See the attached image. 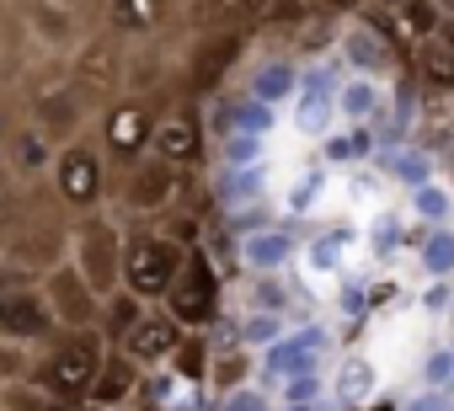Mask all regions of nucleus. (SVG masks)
<instances>
[{
    "instance_id": "nucleus-11",
    "label": "nucleus",
    "mask_w": 454,
    "mask_h": 411,
    "mask_svg": "<svg viewBox=\"0 0 454 411\" xmlns=\"http://www.w3.org/2000/svg\"><path fill=\"white\" fill-rule=\"evenodd\" d=\"M176 171L182 166H171V160H160L155 150L145 155V160H134L129 166V182H123V203L134 214H155V209H166V203L176 198Z\"/></svg>"
},
{
    "instance_id": "nucleus-22",
    "label": "nucleus",
    "mask_w": 454,
    "mask_h": 411,
    "mask_svg": "<svg viewBox=\"0 0 454 411\" xmlns=\"http://www.w3.org/2000/svg\"><path fill=\"white\" fill-rule=\"evenodd\" d=\"M38 128H43L49 139H59V144H70V139H75V128H81L75 86H70V91H49V97H38Z\"/></svg>"
},
{
    "instance_id": "nucleus-4",
    "label": "nucleus",
    "mask_w": 454,
    "mask_h": 411,
    "mask_svg": "<svg viewBox=\"0 0 454 411\" xmlns=\"http://www.w3.org/2000/svg\"><path fill=\"white\" fill-rule=\"evenodd\" d=\"M107 150H97L91 139H70V144H59V155H54V166H49V176H54V192H59V203L65 209H97L102 203V192H107V160H102Z\"/></svg>"
},
{
    "instance_id": "nucleus-38",
    "label": "nucleus",
    "mask_w": 454,
    "mask_h": 411,
    "mask_svg": "<svg viewBox=\"0 0 454 411\" xmlns=\"http://www.w3.org/2000/svg\"><path fill=\"white\" fill-rule=\"evenodd\" d=\"M369 0H310V17H348V12H364Z\"/></svg>"
},
{
    "instance_id": "nucleus-3",
    "label": "nucleus",
    "mask_w": 454,
    "mask_h": 411,
    "mask_svg": "<svg viewBox=\"0 0 454 411\" xmlns=\"http://www.w3.org/2000/svg\"><path fill=\"white\" fill-rule=\"evenodd\" d=\"M70 262L86 273V283L107 299L113 289H123V230L102 214H86L70 236Z\"/></svg>"
},
{
    "instance_id": "nucleus-23",
    "label": "nucleus",
    "mask_w": 454,
    "mask_h": 411,
    "mask_svg": "<svg viewBox=\"0 0 454 411\" xmlns=\"http://www.w3.org/2000/svg\"><path fill=\"white\" fill-rule=\"evenodd\" d=\"M385 176L390 182H401V187H422V182H433L438 171H433V150H422V144H390L385 150Z\"/></svg>"
},
{
    "instance_id": "nucleus-40",
    "label": "nucleus",
    "mask_w": 454,
    "mask_h": 411,
    "mask_svg": "<svg viewBox=\"0 0 454 411\" xmlns=\"http://www.w3.org/2000/svg\"><path fill=\"white\" fill-rule=\"evenodd\" d=\"M449 305H454V289H443V278H438V289H427V294H422V310H433V315H438V310H449Z\"/></svg>"
},
{
    "instance_id": "nucleus-20",
    "label": "nucleus",
    "mask_w": 454,
    "mask_h": 411,
    "mask_svg": "<svg viewBox=\"0 0 454 411\" xmlns=\"http://www.w3.org/2000/svg\"><path fill=\"white\" fill-rule=\"evenodd\" d=\"M134 384H139V363L118 347V353H107V363H102V374H97V384H91V400H97V406H123V400L134 395Z\"/></svg>"
},
{
    "instance_id": "nucleus-16",
    "label": "nucleus",
    "mask_w": 454,
    "mask_h": 411,
    "mask_svg": "<svg viewBox=\"0 0 454 411\" xmlns=\"http://www.w3.org/2000/svg\"><path fill=\"white\" fill-rule=\"evenodd\" d=\"M337 112H342V123H374V118L385 112V86H380V75L348 70L342 86H337Z\"/></svg>"
},
{
    "instance_id": "nucleus-25",
    "label": "nucleus",
    "mask_w": 454,
    "mask_h": 411,
    "mask_svg": "<svg viewBox=\"0 0 454 411\" xmlns=\"http://www.w3.org/2000/svg\"><path fill=\"white\" fill-rule=\"evenodd\" d=\"M417 70H422V81L433 91H454V49H449L443 33H433V38L417 43Z\"/></svg>"
},
{
    "instance_id": "nucleus-18",
    "label": "nucleus",
    "mask_w": 454,
    "mask_h": 411,
    "mask_svg": "<svg viewBox=\"0 0 454 411\" xmlns=\"http://www.w3.org/2000/svg\"><path fill=\"white\" fill-rule=\"evenodd\" d=\"M155 155L171 160V166H192V160L203 155V134H198V123H192L187 112L160 118V123H155Z\"/></svg>"
},
{
    "instance_id": "nucleus-31",
    "label": "nucleus",
    "mask_w": 454,
    "mask_h": 411,
    "mask_svg": "<svg viewBox=\"0 0 454 411\" xmlns=\"http://www.w3.org/2000/svg\"><path fill=\"white\" fill-rule=\"evenodd\" d=\"M262 182H268V171H262V166H236L231 176H224L219 198L236 209V203H252V198H262Z\"/></svg>"
},
{
    "instance_id": "nucleus-29",
    "label": "nucleus",
    "mask_w": 454,
    "mask_h": 411,
    "mask_svg": "<svg viewBox=\"0 0 454 411\" xmlns=\"http://www.w3.org/2000/svg\"><path fill=\"white\" fill-rule=\"evenodd\" d=\"M0 406L6 411H70L54 390H43L38 379H17V384H6L0 390Z\"/></svg>"
},
{
    "instance_id": "nucleus-8",
    "label": "nucleus",
    "mask_w": 454,
    "mask_h": 411,
    "mask_svg": "<svg viewBox=\"0 0 454 411\" xmlns=\"http://www.w3.org/2000/svg\"><path fill=\"white\" fill-rule=\"evenodd\" d=\"M43 294L59 315V326H97L102 321V294L86 283V273L75 262H59L43 273Z\"/></svg>"
},
{
    "instance_id": "nucleus-28",
    "label": "nucleus",
    "mask_w": 454,
    "mask_h": 411,
    "mask_svg": "<svg viewBox=\"0 0 454 411\" xmlns=\"http://www.w3.org/2000/svg\"><path fill=\"white\" fill-rule=\"evenodd\" d=\"M54 155H59V150H49V134H43L38 123H33V128H22V134L12 139V166H17V171H27V176H33V171H49V166H54Z\"/></svg>"
},
{
    "instance_id": "nucleus-17",
    "label": "nucleus",
    "mask_w": 454,
    "mask_h": 411,
    "mask_svg": "<svg viewBox=\"0 0 454 411\" xmlns=\"http://www.w3.org/2000/svg\"><path fill=\"white\" fill-rule=\"evenodd\" d=\"M247 49V38L241 33H208V43H203V54L192 59V91L198 97H208L214 86H219V75L236 65V54Z\"/></svg>"
},
{
    "instance_id": "nucleus-33",
    "label": "nucleus",
    "mask_w": 454,
    "mask_h": 411,
    "mask_svg": "<svg viewBox=\"0 0 454 411\" xmlns=\"http://www.w3.org/2000/svg\"><path fill=\"white\" fill-rule=\"evenodd\" d=\"M171 368H176L182 379H203V374H208V342H203L198 331H187L182 347H176V358H171Z\"/></svg>"
},
{
    "instance_id": "nucleus-15",
    "label": "nucleus",
    "mask_w": 454,
    "mask_h": 411,
    "mask_svg": "<svg viewBox=\"0 0 454 411\" xmlns=\"http://www.w3.org/2000/svg\"><path fill=\"white\" fill-rule=\"evenodd\" d=\"M257 17H268V0H198L192 6L198 33H241Z\"/></svg>"
},
{
    "instance_id": "nucleus-12",
    "label": "nucleus",
    "mask_w": 454,
    "mask_h": 411,
    "mask_svg": "<svg viewBox=\"0 0 454 411\" xmlns=\"http://www.w3.org/2000/svg\"><path fill=\"white\" fill-rule=\"evenodd\" d=\"M337 54H342V65L348 70H358V75H390L395 70V43L358 12V22H348L342 27V43H337Z\"/></svg>"
},
{
    "instance_id": "nucleus-13",
    "label": "nucleus",
    "mask_w": 454,
    "mask_h": 411,
    "mask_svg": "<svg viewBox=\"0 0 454 411\" xmlns=\"http://www.w3.org/2000/svg\"><path fill=\"white\" fill-rule=\"evenodd\" d=\"M321 353H326V331H321V326H305V331L278 337V342L268 347L262 368H268L273 379H300V374H316Z\"/></svg>"
},
{
    "instance_id": "nucleus-24",
    "label": "nucleus",
    "mask_w": 454,
    "mask_h": 411,
    "mask_svg": "<svg viewBox=\"0 0 454 411\" xmlns=\"http://www.w3.org/2000/svg\"><path fill=\"white\" fill-rule=\"evenodd\" d=\"M145 305H150V299H139L134 289H113V294L102 299V321H97V326H102V337H107V342H123V337L139 326Z\"/></svg>"
},
{
    "instance_id": "nucleus-34",
    "label": "nucleus",
    "mask_w": 454,
    "mask_h": 411,
    "mask_svg": "<svg viewBox=\"0 0 454 411\" xmlns=\"http://www.w3.org/2000/svg\"><path fill=\"white\" fill-rule=\"evenodd\" d=\"M337 390L348 395V406H358L369 390H374V368L364 363V358H348V368H342V379H337Z\"/></svg>"
},
{
    "instance_id": "nucleus-7",
    "label": "nucleus",
    "mask_w": 454,
    "mask_h": 411,
    "mask_svg": "<svg viewBox=\"0 0 454 411\" xmlns=\"http://www.w3.org/2000/svg\"><path fill=\"white\" fill-rule=\"evenodd\" d=\"M54 331H65L59 326V315H54V305H49V294L43 289H6L0 294V337H17V342H49Z\"/></svg>"
},
{
    "instance_id": "nucleus-43",
    "label": "nucleus",
    "mask_w": 454,
    "mask_h": 411,
    "mask_svg": "<svg viewBox=\"0 0 454 411\" xmlns=\"http://www.w3.org/2000/svg\"><path fill=\"white\" fill-rule=\"evenodd\" d=\"M289 411H316V400H289Z\"/></svg>"
},
{
    "instance_id": "nucleus-10",
    "label": "nucleus",
    "mask_w": 454,
    "mask_h": 411,
    "mask_svg": "<svg viewBox=\"0 0 454 411\" xmlns=\"http://www.w3.org/2000/svg\"><path fill=\"white\" fill-rule=\"evenodd\" d=\"M182 337H187V326L160 305V310H145V315H139V326H134L118 347H123L139 368H150V363H171V358H176V347H182Z\"/></svg>"
},
{
    "instance_id": "nucleus-41",
    "label": "nucleus",
    "mask_w": 454,
    "mask_h": 411,
    "mask_svg": "<svg viewBox=\"0 0 454 411\" xmlns=\"http://www.w3.org/2000/svg\"><path fill=\"white\" fill-rule=\"evenodd\" d=\"M411 411H449V400H443V395H438V390H433V395H427V400H417V406H411Z\"/></svg>"
},
{
    "instance_id": "nucleus-42",
    "label": "nucleus",
    "mask_w": 454,
    "mask_h": 411,
    "mask_svg": "<svg viewBox=\"0 0 454 411\" xmlns=\"http://www.w3.org/2000/svg\"><path fill=\"white\" fill-rule=\"evenodd\" d=\"M443 38H449V49H454V17H443V27H438Z\"/></svg>"
},
{
    "instance_id": "nucleus-14",
    "label": "nucleus",
    "mask_w": 454,
    "mask_h": 411,
    "mask_svg": "<svg viewBox=\"0 0 454 411\" xmlns=\"http://www.w3.org/2000/svg\"><path fill=\"white\" fill-rule=\"evenodd\" d=\"M294 252H300V241H294L289 230H278V225H252V230L241 236V268H252V273H262V278L284 273V268L294 262Z\"/></svg>"
},
{
    "instance_id": "nucleus-27",
    "label": "nucleus",
    "mask_w": 454,
    "mask_h": 411,
    "mask_svg": "<svg viewBox=\"0 0 454 411\" xmlns=\"http://www.w3.org/2000/svg\"><path fill=\"white\" fill-rule=\"evenodd\" d=\"M374 134H369V123H348L342 134H332L326 139V160H337V166H358V160H369L374 155Z\"/></svg>"
},
{
    "instance_id": "nucleus-44",
    "label": "nucleus",
    "mask_w": 454,
    "mask_h": 411,
    "mask_svg": "<svg viewBox=\"0 0 454 411\" xmlns=\"http://www.w3.org/2000/svg\"><path fill=\"white\" fill-rule=\"evenodd\" d=\"M353 411H364V406H353ZM369 411H395V406H369Z\"/></svg>"
},
{
    "instance_id": "nucleus-1",
    "label": "nucleus",
    "mask_w": 454,
    "mask_h": 411,
    "mask_svg": "<svg viewBox=\"0 0 454 411\" xmlns=\"http://www.w3.org/2000/svg\"><path fill=\"white\" fill-rule=\"evenodd\" d=\"M102 363H107V337H102V326H65V331L54 337V347L38 358L33 379H38L43 390H54L65 406H75V400H91V384H97Z\"/></svg>"
},
{
    "instance_id": "nucleus-5",
    "label": "nucleus",
    "mask_w": 454,
    "mask_h": 411,
    "mask_svg": "<svg viewBox=\"0 0 454 411\" xmlns=\"http://www.w3.org/2000/svg\"><path fill=\"white\" fill-rule=\"evenodd\" d=\"M187 331H203L214 315H219V268L203 257V252H187V262H182V273H176V283L166 289V299H160Z\"/></svg>"
},
{
    "instance_id": "nucleus-2",
    "label": "nucleus",
    "mask_w": 454,
    "mask_h": 411,
    "mask_svg": "<svg viewBox=\"0 0 454 411\" xmlns=\"http://www.w3.org/2000/svg\"><path fill=\"white\" fill-rule=\"evenodd\" d=\"M187 252L192 246H182L176 236H155V230L129 236L123 241V289H134L139 299H166V289L176 283Z\"/></svg>"
},
{
    "instance_id": "nucleus-26",
    "label": "nucleus",
    "mask_w": 454,
    "mask_h": 411,
    "mask_svg": "<svg viewBox=\"0 0 454 411\" xmlns=\"http://www.w3.org/2000/svg\"><path fill=\"white\" fill-rule=\"evenodd\" d=\"M411 214L422 220V225H449L454 220V187L449 182H422V187H411Z\"/></svg>"
},
{
    "instance_id": "nucleus-45",
    "label": "nucleus",
    "mask_w": 454,
    "mask_h": 411,
    "mask_svg": "<svg viewBox=\"0 0 454 411\" xmlns=\"http://www.w3.org/2000/svg\"><path fill=\"white\" fill-rule=\"evenodd\" d=\"M449 315H454V305H449Z\"/></svg>"
},
{
    "instance_id": "nucleus-32",
    "label": "nucleus",
    "mask_w": 454,
    "mask_h": 411,
    "mask_svg": "<svg viewBox=\"0 0 454 411\" xmlns=\"http://www.w3.org/2000/svg\"><path fill=\"white\" fill-rule=\"evenodd\" d=\"M342 257H348V230H326V236H316V241L305 246V262H310L316 273H337Z\"/></svg>"
},
{
    "instance_id": "nucleus-21",
    "label": "nucleus",
    "mask_w": 454,
    "mask_h": 411,
    "mask_svg": "<svg viewBox=\"0 0 454 411\" xmlns=\"http://www.w3.org/2000/svg\"><path fill=\"white\" fill-rule=\"evenodd\" d=\"M171 17V0H107V27L118 33H155Z\"/></svg>"
},
{
    "instance_id": "nucleus-35",
    "label": "nucleus",
    "mask_w": 454,
    "mask_h": 411,
    "mask_svg": "<svg viewBox=\"0 0 454 411\" xmlns=\"http://www.w3.org/2000/svg\"><path fill=\"white\" fill-rule=\"evenodd\" d=\"M422 379L438 390V384H449L454 379V347H438V353H427V363H422Z\"/></svg>"
},
{
    "instance_id": "nucleus-9",
    "label": "nucleus",
    "mask_w": 454,
    "mask_h": 411,
    "mask_svg": "<svg viewBox=\"0 0 454 411\" xmlns=\"http://www.w3.org/2000/svg\"><path fill=\"white\" fill-rule=\"evenodd\" d=\"M337 86H342V75L332 65H310L300 75V91H294V123H300V134L326 139V128L342 118L337 112Z\"/></svg>"
},
{
    "instance_id": "nucleus-19",
    "label": "nucleus",
    "mask_w": 454,
    "mask_h": 411,
    "mask_svg": "<svg viewBox=\"0 0 454 411\" xmlns=\"http://www.w3.org/2000/svg\"><path fill=\"white\" fill-rule=\"evenodd\" d=\"M300 75H305V70H300L294 59H262V65L252 70V86H247V91H252L257 102L278 107V102H289V97L300 91Z\"/></svg>"
},
{
    "instance_id": "nucleus-36",
    "label": "nucleus",
    "mask_w": 454,
    "mask_h": 411,
    "mask_svg": "<svg viewBox=\"0 0 454 411\" xmlns=\"http://www.w3.org/2000/svg\"><path fill=\"white\" fill-rule=\"evenodd\" d=\"M224 411H268V395H257V390H224Z\"/></svg>"
},
{
    "instance_id": "nucleus-30",
    "label": "nucleus",
    "mask_w": 454,
    "mask_h": 411,
    "mask_svg": "<svg viewBox=\"0 0 454 411\" xmlns=\"http://www.w3.org/2000/svg\"><path fill=\"white\" fill-rule=\"evenodd\" d=\"M422 273L427 278H454V230L449 225L427 230V241H422Z\"/></svg>"
},
{
    "instance_id": "nucleus-39",
    "label": "nucleus",
    "mask_w": 454,
    "mask_h": 411,
    "mask_svg": "<svg viewBox=\"0 0 454 411\" xmlns=\"http://www.w3.org/2000/svg\"><path fill=\"white\" fill-rule=\"evenodd\" d=\"M214 374H219V384H224V390H236V379L247 374V353H231V358H219V368H214Z\"/></svg>"
},
{
    "instance_id": "nucleus-37",
    "label": "nucleus",
    "mask_w": 454,
    "mask_h": 411,
    "mask_svg": "<svg viewBox=\"0 0 454 411\" xmlns=\"http://www.w3.org/2000/svg\"><path fill=\"white\" fill-rule=\"evenodd\" d=\"M316 395H321V379H316V374L284 379V400H316Z\"/></svg>"
},
{
    "instance_id": "nucleus-6",
    "label": "nucleus",
    "mask_w": 454,
    "mask_h": 411,
    "mask_svg": "<svg viewBox=\"0 0 454 411\" xmlns=\"http://www.w3.org/2000/svg\"><path fill=\"white\" fill-rule=\"evenodd\" d=\"M155 107L150 97H118L102 118V150L118 160V166H134L155 150Z\"/></svg>"
}]
</instances>
